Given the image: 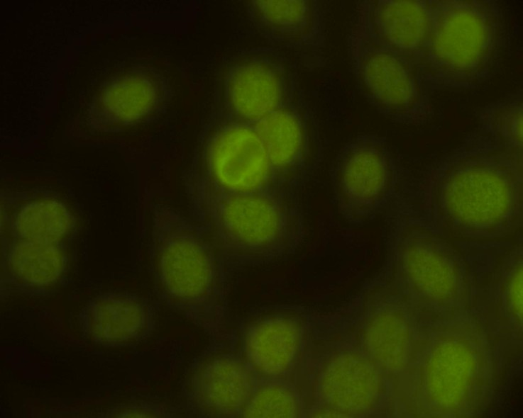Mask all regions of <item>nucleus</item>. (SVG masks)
<instances>
[{"instance_id": "4", "label": "nucleus", "mask_w": 523, "mask_h": 418, "mask_svg": "<svg viewBox=\"0 0 523 418\" xmlns=\"http://www.w3.org/2000/svg\"><path fill=\"white\" fill-rule=\"evenodd\" d=\"M191 217L229 268L274 262L304 242V213L294 194L275 188L233 193L214 188L191 170L184 175Z\"/></svg>"}, {"instance_id": "10", "label": "nucleus", "mask_w": 523, "mask_h": 418, "mask_svg": "<svg viewBox=\"0 0 523 418\" xmlns=\"http://www.w3.org/2000/svg\"><path fill=\"white\" fill-rule=\"evenodd\" d=\"M190 169L217 190L247 193L279 188L264 145L253 125L214 119Z\"/></svg>"}, {"instance_id": "11", "label": "nucleus", "mask_w": 523, "mask_h": 418, "mask_svg": "<svg viewBox=\"0 0 523 418\" xmlns=\"http://www.w3.org/2000/svg\"><path fill=\"white\" fill-rule=\"evenodd\" d=\"M253 127L267 152L277 186L296 195L312 179L324 156L321 134L303 96Z\"/></svg>"}, {"instance_id": "7", "label": "nucleus", "mask_w": 523, "mask_h": 418, "mask_svg": "<svg viewBox=\"0 0 523 418\" xmlns=\"http://www.w3.org/2000/svg\"><path fill=\"white\" fill-rule=\"evenodd\" d=\"M214 96L216 118L254 125L302 96L297 64L275 47L247 49L224 67Z\"/></svg>"}, {"instance_id": "15", "label": "nucleus", "mask_w": 523, "mask_h": 418, "mask_svg": "<svg viewBox=\"0 0 523 418\" xmlns=\"http://www.w3.org/2000/svg\"><path fill=\"white\" fill-rule=\"evenodd\" d=\"M431 19V1L364 0L357 2L351 28L419 67Z\"/></svg>"}, {"instance_id": "25", "label": "nucleus", "mask_w": 523, "mask_h": 418, "mask_svg": "<svg viewBox=\"0 0 523 418\" xmlns=\"http://www.w3.org/2000/svg\"><path fill=\"white\" fill-rule=\"evenodd\" d=\"M116 417H177L181 412L179 409L165 404L143 402L124 405L119 407Z\"/></svg>"}, {"instance_id": "6", "label": "nucleus", "mask_w": 523, "mask_h": 418, "mask_svg": "<svg viewBox=\"0 0 523 418\" xmlns=\"http://www.w3.org/2000/svg\"><path fill=\"white\" fill-rule=\"evenodd\" d=\"M396 215L388 242L392 283L421 324L451 320L470 311L474 281L461 251L444 234Z\"/></svg>"}, {"instance_id": "8", "label": "nucleus", "mask_w": 523, "mask_h": 418, "mask_svg": "<svg viewBox=\"0 0 523 418\" xmlns=\"http://www.w3.org/2000/svg\"><path fill=\"white\" fill-rule=\"evenodd\" d=\"M347 52L360 92L379 113L406 125L431 120V89L416 64L352 28Z\"/></svg>"}, {"instance_id": "26", "label": "nucleus", "mask_w": 523, "mask_h": 418, "mask_svg": "<svg viewBox=\"0 0 523 418\" xmlns=\"http://www.w3.org/2000/svg\"><path fill=\"white\" fill-rule=\"evenodd\" d=\"M313 414L311 416L315 417H348L342 412L326 405L324 407L316 409Z\"/></svg>"}, {"instance_id": "17", "label": "nucleus", "mask_w": 523, "mask_h": 418, "mask_svg": "<svg viewBox=\"0 0 523 418\" xmlns=\"http://www.w3.org/2000/svg\"><path fill=\"white\" fill-rule=\"evenodd\" d=\"M82 331L92 341L121 347L149 337L157 325L154 305L147 299L127 293H106L91 300L79 317Z\"/></svg>"}, {"instance_id": "24", "label": "nucleus", "mask_w": 523, "mask_h": 418, "mask_svg": "<svg viewBox=\"0 0 523 418\" xmlns=\"http://www.w3.org/2000/svg\"><path fill=\"white\" fill-rule=\"evenodd\" d=\"M300 406L292 388L281 379L257 378L240 417H298Z\"/></svg>"}, {"instance_id": "21", "label": "nucleus", "mask_w": 523, "mask_h": 418, "mask_svg": "<svg viewBox=\"0 0 523 418\" xmlns=\"http://www.w3.org/2000/svg\"><path fill=\"white\" fill-rule=\"evenodd\" d=\"M1 220L12 238L53 244H60L75 222L69 208L50 198L26 200L12 213L1 211Z\"/></svg>"}, {"instance_id": "13", "label": "nucleus", "mask_w": 523, "mask_h": 418, "mask_svg": "<svg viewBox=\"0 0 523 418\" xmlns=\"http://www.w3.org/2000/svg\"><path fill=\"white\" fill-rule=\"evenodd\" d=\"M246 11L255 30L274 46L290 52L299 67L314 72L324 66L325 1L255 0L248 3Z\"/></svg>"}, {"instance_id": "22", "label": "nucleus", "mask_w": 523, "mask_h": 418, "mask_svg": "<svg viewBox=\"0 0 523 418\" xmlns=\"http://www.w3.org/2000/svg\"><path fill=\"white\" fill-rule=\"evenodd\" d=\"M115 120L128 125L141 122L165 106L172 97L166 79L150 72L129 74L111 91Z\"/></svg>"}, {"instance_id": "19", "label": "nucleus", "mask_w": 523, "mask_h": 418, "mask_svg": "<svg viewBox=\"0 0 523 418\" xmlns=\"http://www.w3.org/2000/svg\"><path fill=\"white\" fill-rule=\"evenodd\" d=\"M67 256L60 244L1 237V294L42 295L63 276Z\"/></svg>"}, {"instance_id": "5", "label": "nucleus", "mask_w": 523, "mask_h": 418, "mask_svg": "<svg viewBox=\"0 0 523 418\" xmlns=\"http://www.w3.org/2000/svg\"><path fill=\"white\" fill-rule=\"evenodd\" d=\"M431 27L419 67L431 89L478 88L497 72L506 46L499 4L491 0H431Z\"/></svg>"}, {"instance_id": "14", "label": "nucleus", "mask_w": 523, "mask_h": 418, "mask_svg": "<svg viewBox=\"0 0 523 418\" xmlns=\"http://www.w3.org/2000/svg\"><path fill=\"white\" fill-rule=\"evenodd\" d=\"M371 300L362 324L363 352L399 388L410 366L421 322L392 283Z\"/></svg>"}, {"instance_id": "9", "label": "nucleus", "mask_w": 523, "mask_h": 418, "mask_svg": "<svg viewBox=\"0 0 523 418\" xmlns=\"http://www.w3.org/2000/svg\"><path fill=\"white\" fill-rule=\"evenodd\" d=\"M401 166L385 138L362 133L348 140L331 170L335 204L342 218L360 225L389 208L399 196Z\"/></svg>"}, {"instance_id": "12", "label": "nucleus", "mask_w": 523, "mask_h": 418, "mask_svg": "<svg viewBox=\"0 0 523 418\" xmlns=\"http://www.w3.org/2000/svg\"><path fill=\"white\" fill-rule=\"evenodd\" d=\"M233 344H211L191 365L183 409L198 417H240L257 380Z\"/></svg>"}, {"instance_id": "2", "label": "nucleus", "mask_w": 523, "mask_h": 418, "mask_svg": "<svg viewBox=\"0 0 523 418\" xmlns=\"http://www.w3.org/2000/svg\"><path fill=\"white\" fill-rule=\"evenodd\" d=\"M523 156L503 149L480 131L437 165L429 189L432 220L443 234L493 241L522 226Z\"/></svg>"}, {"instance_id": "3", "label": "nucleus", "mask_w": 523, "mask_h": 418, "mask_svg": "<svg viewBox=\"0 0 523 418\" xmlns=\"http://www.w3.org/2000/svg\"><path fill=\"white\" fill-rule=\"evenodd\" d=\"M150 264L165 305L202 329L211 344L236 342L228 301L232 271L192 218L167 203L151 208Z\"/></svg>"}, {"instance_id": "23", "label": "nucleus", "mask_w": 523, "mask_h": 418, "mask_svg": "<svg viewBox=\"0 0 523 418\" xmlns=\"http://www.w3.org/2000/svg\"><path fill=\"white\" fill-rule=\"evenodd\" d=\"M522 120V90L487 105L478 115L480 131L503 149L519 156H523Z\"/></svg>"}, {"instance_id": "1", "label": "nucleus", "mask_w": 523, "mask_h": 418, "mask_svg": "<svg viewBox=\"0 0 523 418\" xmlns=\"http://www.w3.org/2000/svg\"><path fill=\"white\" fill-rule=\"evenodd\" d=\"M477 313L421 324L399 394L416 417H473L490 406L497 388L500 352Z\"/></svg>"}, {"instance_id": "18", "label": "nucleus", "mask_w": 523, "mask_h": 418, "mask_svg": "<svg viewBox=\"0 0 523 418\" xmlns=\"http://www.w3.org/2000/svg\"><path fill=\"white\" fill-rule=\"evenodd\" d=\"M522 243L521 238L495 267L479 300L478 314L499 344L522 341Z\"/></svg>"}, {"instance_id": "16", "label": "nucleus", "mask_w": 523, "mask_h": 418, "mask_svg": "<svg viewBox=\"0 0 523 418\" xmlns=\"http://www.w3.org/2000/svg\"><path fill=\"white\" fill-rule=\"evenodd\" d=\"M387 377L363 351H342L321 370L319 395L326 405L348 417L375 412L387 395Z\"/></svg>"}, {"instance_id": "20", "label": "nucleus", "mask_w": 523, "mask_h": 418, "mask_svg": "<svg viewBox=\"0 0 523 418\" xmlns=\"http://www.w3.org/2000/svg\"><path fill=\"white\" fill-rule=\"evenodd\" d=\"M301 341L299 326L292 318L268 315L242 329L238 351L257 378L282 379L295 362Z\"/></svg>"}]
</instances>
